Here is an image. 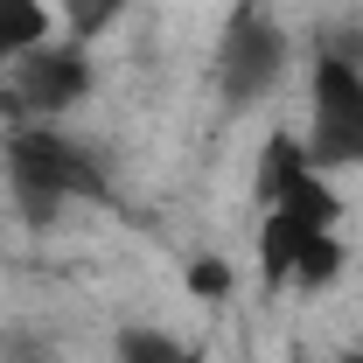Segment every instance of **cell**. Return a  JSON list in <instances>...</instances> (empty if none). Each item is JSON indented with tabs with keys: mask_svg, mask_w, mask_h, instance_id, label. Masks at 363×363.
I'll return each instance as SVG.
<instances>
[{
	"mask_svg": "<svg viewBox=\"0 0 363 363\" xmlns=\"http://www.w3.org/2000/svg\"><path fill=\"white\" fill-rule=\"evenodd\" d=\"M342 259H350V252H342V238H335V230H308V238H301V252H294V286H308V294L328 286V279L342 272Z\"/></svg>",
	"mask_w": 363,
	"mask_h": 363,
	"instance_id": "obj_9",
	"label": "cell"
},
{
	"mask_svg": "<svg viewBox=\"0 0 363 363\" xmlns=\"http://www.w3.org/2000/svg\"><path fill=\"white\" fill-rule=\"evenodd\" d=\"M308 168V140H294V133H272L266 140V154H259V203H279V189Z\"/></svg>",
	"mask_w": 363,
	"mask_h": 363,
	"instance_id": "obj_8",
	"label": "cell"
},
{
	"mask_svg": "<svg viewBox=\"0 0 363 363\" xmlns=\"http://www.w3.org/2000/svg\"><path fill=\"white\" fill-rule=\"evenodd\" d=\"M335 363H363V350H342V357H335Z\"/></svg>",
	"mask_w": 363,
	"mask_h": 363,
	"instance_id": "obj_15",
	"label": "cell"
},
{
	"mask_svg": "<svg viewBox=\"0 0 363 363\" xmlns=\"http://www.w3.org/2000/svg\"><path fill=\"white\" fill-rule=\"evenodd\" d=\"M112 350H119L112 363H175L182 357V342L168 335V328H119Z\"/></svg>",
	"mask_w": 363,
	"mask_h": 363,
	"instance_id": "obj_10",
	"label": "cell"
},
{
	"mask_svg": "<svg viewBox=\"0 0 363 363\" xmlns=\"http://www.w3.org/2000/svg\"><path fill=\"white\" fill-rule=\"evenodd\" d=\"M7 182H14V210L28 224H56V210H70L77 196L98 203L105 175L77 140H63L56 126H14L7 133Z\"/></svg>",
	"mask_w": 363,
	"mask_h": 363,
	"instance_id": "obj_1",
	"label": "cell"
},
{
	"mask_svg": "<svg viewBox=\"0 0 363 363\" xmlns=\"http://www.w3.org/2000/svg\"><path fill=\"white\" fill-rule=\"evenodd\" d=\"M63 7H70V14H77V28H105V21H112V7H119V0H63Z\"/></svg>",
	"mask_w": 363,
	"mask_h": 363,
	"instance_id": "obj_13",
	"label": "cell"
},
{
	"mask_svg": "<svg viewBox=\"0 0 363 363\" xmlns=\"http://www.w3.org/2000/svg\"><path fill=\"white\" fill-rule=\"evenodd\" d=\"M49 43V7L43 0H0V70L21 63L28 49Z\"/></svg>",
	"mask_w": 363,
	"mask_h": 363,
	"instance_id": "obj_7",
	"label": "cell"
},
{
	"mask_svg": "<svg viewBox=\"0 0 363 363\" xmlns=\"http://www.w3.org/2000/svg\"><path fill=\"white\" fill-rule=\"evenodd\" d=\"M315 224H301V217H286V210H266V230H259V272H266V286H294V252H301V238Z\"/></svg>",
	"mask_w": 363,
	"mask_h": 363,
	"instance_id": "obj_6",
	"label": "cell"
},
{
	"mask_svg": "<svg viewBox=\"0 0 363 363\" xmlns=\"http://www.w3.org/2000/svg\"><path fill=\"white\" fill-rule=\"evenodd\" d=\"M321 56H335V63H357V70H363V21H335V28L321 35Z\"/></svg>",
	"mask_w": 363,
	"mask_h": 363,
	"instance_id": "obj_12",
	"label": "cell"
},
{
	"mask_svg": "<svg viewBox=\"0 0 363 363\" xmlns=\"http://www.w3.org/2000/svg\"><path fill=\"white\" fill-rule=\"evenodd\" d=\"M175 363H203V350H182V357H175Z\"/></svg>",
	"mask_w": 363,
	"mask_h": 363,
	"instance_id": "obj_14",
	"label": "cell"
},
{
	"mask_svg": "<svg viewBox=\"0 0 363 363\" xmlns=\"http://www.w3.org/2000/svg\"><path fill=\"white\" fill-rule=\"evenodd\" d=\"M84 91H91L84 43H43V49H28L21 63L0 70V112H7L14 126H49V119H63Z\"/></svg>",
	"mask_w": 363,
	"mask_h": 363,
	"instance_id": "obj_2",
	"label": "cell"
},
{
	"mask_svg": "<svg viewBox=\"0 0 363 363\" xmlns=\"http://www.w3.org/2000/svg\"><path fill=\"white\" fill-rule=\"evenodd\" d=\"M286 70V35L272 28L259 7H238L217 49V77H224V105H259Z\"/></svg>",
	"mask_w": 363,
	"mask_h": 363,
	"instance_id": "obj_4",
	"label": "cell"
},
{
	"mask_svg": "<svg viewBox=\"0 0 363 363\" xmlns=\"http://www.w3.org/2000/svg\"><path fill=\"white\" fill-rule=\"evenodd\" d=\"M230 286H238V272H230L224 259H196V266H189V294H196V301H230Z\"/></svg>",
	"mask_w": 363,
	"mask_h": 363,
	"instance_id": "obj_11",
	"label": "cell"
},
{
	"mask_svg": "<svg viewBox=\"0 0 363 363\" xmlns=\"http://www.w3.org/2000/svg\"><path fill=\"white\" fill-rule=\"evenodd\" d=\"M272 210H286V217H301V224H315V230H335V224H342V196L321 182L315 161H308L301 175L279 189V203H272Z\"/></svg>",
	"mask_w": 363,
	"mask_h": 363,
	"instance_id": "obj_5",
	"label": "cell"
},
{
	"mask_svg": "<svg viewBox=\"0 0 363 363\" xmlns=\"http://www.w3.org/2000/svg\"><path fill=\"white\" fill-rule=\"evenodd\" d=\"M315 168H363V70L315 56V133H308Z\"/></svg>",
	"mask_w": 363,
	"mask_h": 363,
	"instance_id": "obj_3",
	"label": "cell"
}]
</instances>
